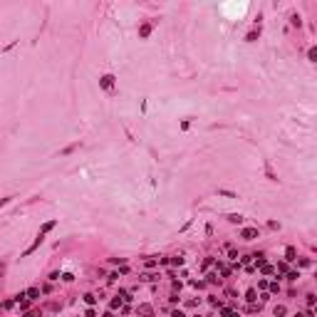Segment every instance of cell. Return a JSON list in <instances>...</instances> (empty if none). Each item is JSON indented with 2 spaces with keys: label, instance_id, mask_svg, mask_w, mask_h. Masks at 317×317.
Masks as SVG:
<instances>
[{
  "label": "cell",
  "instance_id": "cell-2",
  "mask_svg": "<svg viewBox=\"0 0 317 317\" xmlns=\"http://www.w3.org/2000/svg\"><path fill=\"white\" fill-rule=\"evenodd\" d=\"M3 273H5V265H3V263H0V275H3Z\"/></svg>",
  "mask_w": 317,
  "mask_h": 317
},
{
  "label": "cell",
  "instance_id": "cell-1",
  "mask_svg": "<svg viewBox=\"0 0 317 317\" xmlns=\"http://www.w3.org/2000/svg\"><path fill=\"white\" fill-rule=\"evenodd\" d=\"M255 235H258V230H253V228L243 230V238H248V241H250V238H255Z\"/></svg>",
  "mask_w": 317,
  "mask_h": 317
}]
</instances>
